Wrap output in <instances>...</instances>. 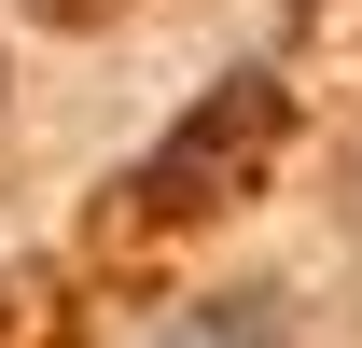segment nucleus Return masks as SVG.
Masks as SVG:
<instances>
[{"mask_svg": "<svg viewBox=\"0 0 362 348\" xmlns=\"http://www.w3.org/2000/svg\"><path fill=\"white\" fill-rule=\"evenodd\" d=\"M279 126H293V98H279L265 70H237V84H223L195 126L168 139V153H153V168L126 181V195H139V223H223L237 195L279 168Z\"/></svg>", "mask_w": 362, "mask_h": 348, "instance_id": "obj_1", "label": "nucleus"}, {"mask_svg": "<svg viewBox=\"0 0 362 348\" xmlns=\"http://www.w3.org/2000/svg\"><path fill=\"white\" fill-rule=\"evenodd\" d=\"M28 14H56V28H98V14H126V0H28Z\"/></svg>", "mask_w": 362, "mask_h": 348, "instance_id": "obj_2", "label": "nucleus"}]
</instances>
